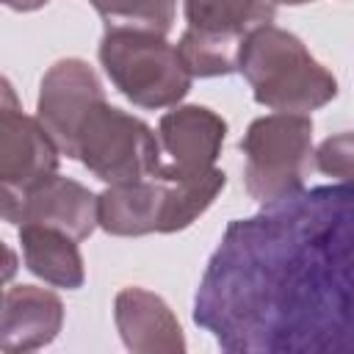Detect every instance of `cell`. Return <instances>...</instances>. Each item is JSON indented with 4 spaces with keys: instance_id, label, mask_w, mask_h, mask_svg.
<instances>
[{
    "instance_id": "1",
    "label": "cell",
    "mask_w": 354,
    "mask_h": 354,
    "mask_svg": "<svg viewBox=\"0 0 354 354\" xmlns=\"http://www.w3.org/2000/svg\"><path fill=\"white\" fill-rule=\"evenodd\" d=\"M194 321L232 354H354V183L230 221Z\"/></svg>"
},
{
    "instance_id": "2",
    "label": "cell",
    "mask_w": 354,
    "mask_h": 354,
    "mask_svg": "<svg viewBox=\"0 0 354 354\" xmlns=\"http://www.w3.org/2000/svg\"><path fill=\"white\" fill-rule=\"evenodd\" d=\"M238 72L246 77L257 105L282 113H310L337 97L335 75L310 55L304 41L274 22L254 28L238 53Z\"/></svg>"
},
{
    "instance_id": "3",
    "label": "cell",
    "mask_w": 354,
    "mask_h": 354,
    "mask_svg": "<svg viewBox=\"0 0 354 354\" xmlns=\"http://www.w3.org/2000/svg\"><path fill=\"white\" fill-rule=\"evenodd\" d=\"M100 64L111 83L138 108H174L191 91L177 44L152 30L108 28L100 39Z\"/></svg>"
},
{
    "instance_id": "4",
    "label": "cell",
    "mask_w": 354,
    "mask_h": 354,
    "mask_svg": "<svg viewBox=\"0 0 354 354\" xmlns=\"http://www.w3.org/2000/svg\"><path fill=\"white\" fill-rule=\"evenodd\" d=\"M243 185L249 196L268 207L304 188L313 163V119L307 113H282L254 119L243 138Z\"/></svg>"
},
{
    "instance_id": "5",
    "label": "cell",
    "mask_w": 354,
    "mask_h": 354,
    "mask_svg": "<svg viewBox=\"0 0 354 354\" xmlns=\"http://www.w3.org/2000/svg\"><path fill=\"white\" fill-rule=\"evenodd\" d=\"M75 158L105 185L155 177L163 160L158 133L122 108L100 102L83 122Z\"/></svg>"
},
{
    "instance_id": "6",
    "label": "cell",
    "mask_w": 354,
    "mask_h": 354,
    "mask_svg": "<svg viewBox=\"0 0 354 354\" xmlns=\"http://www.w3.org/2000/svg\"><path fill=\"white\" fill-rule=\"evenodd\" d=\"M100 102H105V91L88 61L61 58L41 77L36 119L50 133L61 155L75 158L77 133Z\"/></svg>"
},
{
    "instance_id": "7",
    "label": "cell",
    "mask_w": 354,
    "mask_h": 354,
    "mask_svg": "<svg viewBox=\"0 0 354 354\" xmlns=\"http://www.w3.org/2000/svg\"><path fill=\"white\" fill-rule=\"evenodd\" d=\"M61 149L41 127L36 116L22 113L14 88L3 80L0 105V199H14L25 194L39 180L55 174Z\"/></svg>"
},
{
    "instance_id": "8",
    "label": "cell",
    "mask_w": 354,
    "mask_h": 354,
    "mask_svg": "<svg viewBox=\"0 0 354 354\" xmlns=\"http://www.w3.org/2000/svg\"><path fill=\"white\" fill-rule=\"evenodd\" d=\"M227 138V122L205 105H174L158 122L160 169L158 180H191L216 169V158Z\"/></svg>"
},
{
    "instance_id": "9",
    "label": "cell",
    "mask_w": 354,
    "mask_h": 354,
    "mask_svg": "<svg viewBox=\"0 0 354 354\" xmlns=\"http://www.w3.org/2000/svg\"><path fill=\"white\" fill-rule=\"evenodd\" d=\"M3 218L8 224H47L69 232L75 241H86L97 227V194L83 183L61 174H50L14 199H0Z\"/></svg>"
},
{
    "instance_id": "10",
    "label": "cell",
    "mask_w": 354,
    "mask_h": 354,
    "mask_svg": "<svg viewBox=\"0 0 354 354\" xmlns=\"http://www.w3.org/2000/svg\"><path fill=\"white\" fill-rule=\"evenodd\" d=\"M113 321L133 354H183L185 335L174 310L152 290L122 288L113 299Z\"/></svg>"
},
{
    "instance_id": "11",
    "label": "cell",
    "mask_w": 354,
    "mask_h": 354,
    "mask_svg": "<svg viewBox=\"0 0 354 354\" xmlns=\"http://www.w3.org/2000/svg\"><path fill=\"white\" fill-rule=\"evenodd\" d=\"M64 326V301L39 285H14L3 293L0 351L25 354L50 346Z\"/></svg>"
},
{
    "instance_id": "12",
    "label": "cell",
    "mask_w": 354,
    "mask_h": 354,
    "mask_svg": "<svg viewBox=\"0 0 354 354\" xmlns=\"http://www.w3.org/2000/svg\"><path fill=\"white\" fill-rule=\"evenodd\" d=\"M169 210V188L158 177L116 183L97 194L100 227L116 238H138L163 232Z\"/></svg>"
},
{
    "instance_id": "13",
    "label": "cell",
    "mask_w": 354,
    "mask_h": 354,
    "mask_svg": "<svg viewBox=\"0 0 354 354\" xmlns=\"http://www.w3.org/2000/svg\"><path fill=\"white\" fill-rule=\"evenodd\" d=\"M19 243L25 268L44 279L47 285L75 290L86 279L83 254L77 249V241L47 224H19Z\"/></svg>"
},
{
    "instance_id": "14",
    "label": "cell",
    "mask_w": 354,
    "mask_h": 354,
    "mask_svg": "<svg viewBox=\"0 0 354 354\" xmlns=\"http://www.w3.org/2000/svg\"><path fill=\"white\" fill-rule=\"evenodd\" d=\"M185 22L196 33L241 41L260 25L274 22L271 0H183Z\"/></svg>"
},
{
    "instance_id": "15",
    "label": "cell",
    "mask_w": 354,
    "mask_h": 354,
    "mask_svg": "<svg viewBox=\"0 0 354 354\" xmlns=\"http://www.w3.org/2000/svg\"><path fill=\"white\" fill-rule=\"evenodd\" d=\"M108 28L152 30L166 36L174 25L177 0H88Z\"/></svg>"
},
{
    "instance_id": "16",
    "label": "cell",
    "mask_w": 354,
    "mask_h": 354,
    "mask_svg": "<svg viewBox=\"0 0 354 354\" xmlns=\"http://www.w3.org/2000/svg\"><path fill=\"white\" fill-rule=\"evenodd\" d=\"M177 50L194 77H218V75L238 72L241 41H230V39H218V36H207L185 28Z\"/></svg>"
},
{
    "instance_id": "17",
    "label": "cell",
    "mask_w": 354,
    "mask_h": 354,
    "mask_svg": "<svg viewBox=\"0 0 354 354\" xmlns=\"http://www.w3.org/2000/svg\"><path fill=\"white\" fill-rule=\"evenodd\" d=\"M313 163L332 180L354 183V133H335L324 138L313 155Z\"/></svg>"
},
{
    "instance_id": "18",
    "label": "cell",
    "mask_w": 354,
    "mask_h": 354,
    "mask_svg": "<svg viewBox=\"0 0 354 354\" xmlns=\"http://www.w3.org/2000/svg\"><path fill=\"white\" fill-rule=\"evenodd\" d=\"M11 11H36V8H41V6H47L50 0H3Z\"/></svg>"
},
{
    "instance_id": "19",
    "label": "cell",
    "mask_w": 354,
    "mask_h": 354,
    "mask_svg": "<svg viewBox=\"0 0 354 354\" xmlns=\"http://www.w3.org/2000/svg\"><path fill=\"white\" fill-rule=\"evenodd\" d=\"M274 6L277 3H282V6H301V3H313V0H271Z\"/></svg>"
}]
</instances>
